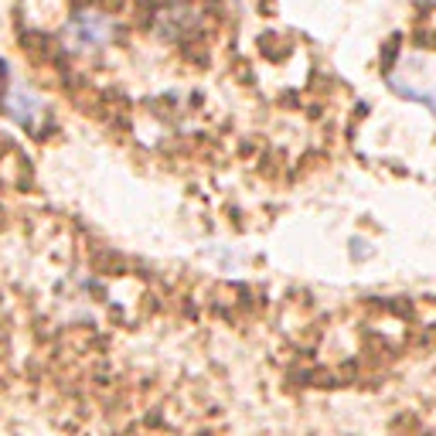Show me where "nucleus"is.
<instances>
[{"mask_svg": "<svg viewBox=\"0 0 436 436\" xmlns=\"http://www.w3.org/2000/svg\"><path fill=\"white\" fill-rule=\"evenodd\" d=\"M109 41H113V21L103 17V14H96V10L76 14V17L65 24V31H62V45L72 55L103 52Z\"/></svg>", "mask_w": 436, "mask_h": 436, "instance_id": "1", "label": "nucleus"}, {"mask_svg": "<svg viewBox=\"0 0 436 436\" xmlns=\"http://www.w3.org/2000/svg\"><path fill=\"white\" fill-rule=\"evenodd\" d=\"M7 113L21 123V127L34 129L38 123H41V99L31 92V89H24V85H17V89H10V96H7Z\"/></svg>", "mask_w": 436, "mask_h": 436, "instance_id": "2", "label": "nucleus"}]
</instances>
